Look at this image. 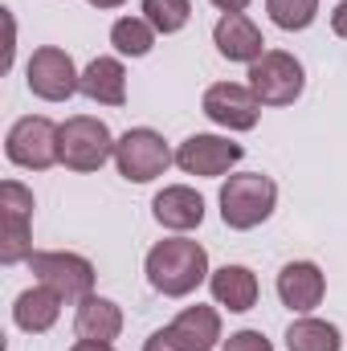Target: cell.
<instances>
[{
  "mask_svg": "<svg viewBox=\"0 0 347 351\" xmlns=\"http://www.w3.org/2000/svg\"><path fill=\"white\" fill-rule=\"evenodd\" d=\"M204 278H208V250H204L200 241L168 237V241L152 245V254H147V282H152L160 294L184 298V294H192Z\"/></svg>",
  "mask_w": 347,
  "mask_h": 351,
  "instance_id": "obj_1",
  "label": "cell"
},
{
  "mask_svg": "<svg viewBox=\"0 0 347 351\" xmlns=\"http://www.w3.org/2000/svg\"><path fill=\"white\" fill-rule=\"evenodd\" d=\"M278 204V184L261 172L229 176L221 184V221L229 229H258Z\"/></svg>",
  "mask_w": 347,
  "mask_h": 351,
  "instance_id": "obj_2",
  "label": "cell"
},
{
  "mask_svg": "<svg viewBox=\"0 0 347 351\" xmlns=\"http://www.w3.org/2000/svg\"><path fill=\"white\" fill-rule=\"evenodd\" d=\"M62 127L45 114H25L8 127V139H4V156L16 164V168H29V172H45L53 164H62Z\"/></svg>",
  "mask_w": 347,
  "mask_h": 351,
  "instance_id": "obj_3",
  "label": "cell"
},
{
  "mask_svg": "<svg viewBox=\"0 0 347 351\" xmlns=\"http://www.w3.org/2000/svg\"><path fill=\"white\" fill-rule=\"evenodd\" d=\"M115 143L110 127L94 114H74L62 123V164L70 172H98L106 160H115Z\"/></svg>",
  "mask_w": 347,
  "mask_h": 351,
  "instance_id": "obj_4",
  "label": "cell"
},
{
  "mask_svg": "<svg viewBox=\"0 0 347 351\" xmlns=\"http://www.w3.org/2000/svg\"><path fill=\"white\" fill-rule=\"evenodd\" d=\"M307 86L302 62L286 49H265L258 62L250 66V90L258 94L261 106H290Z\"/></svg>",
  "mask_w": 347,
  "mask_h": 351,
  "instance_id": "obj_5",
  "label": "cell"
},
{
  "mask_svg": "<svg viewBox=\"0 0 347 351\" xmlns=\"http://www.w3.org/2000/svg\"><path fill=\"white\" fill-rule=\"evenodd\" d=\"M172 160L176 156L168 152L164 135L152 131V127H135V131H127L115 143V168H119L123 180H131V184H147V180L164 176Z\"/></svg>",
  "mask_w": 347,
  "mask_h": 351,
  "instance_id": "obj_6",
  "label": "cell"
},
{
  "mask_svg": "<svg viewBox=\"0 0 347 351\" xmlns=\"http://www.w3.org/2000/svg\"><path fill=\"white\" fill-rule=\"evenodd\" d=\"M29 269L37 274L41 286H49L53 294H62L66 302H82L94 294V265L82 258V254H33L29 258Z\"/></svg>",
  "mask_w": 347,
  "mask_h": 351,
  "instance_id": "obj_7",
  "label": "cell"
},
{
  "mask_svg": "<svg viewBox=\"0 0 347 351\" xmlns=\"http://www.w3.org/2000/svg\"><path fill=\"white\" fill-rule=\"evenodd\" d=\"M25 82H29V90H33L37 98H45V102H66V98L78 90L82 74L74 70V58H70L66 49L45 45V49H37V53L29 58Z\"/></svg>",
  "mask_w": 347,
  "mask_h": 351,
  "instance_id": "obj_8",
  "label": "cell"
},
{
  "mask_svg": "<svg viewBox=\"0 0 347 351\" xmlns=\"http://www.w3.org/2000/svg\"><path fill=\"white\" fill-rule=\"evenodd\" d=\"M204 114L225 127V131H254L261 119V102L250 86H237V82H217V86L204 90Z\"/></svg>",
  "mask_w": 347,
  "mask_h": 351,
  "instance_id": "obj_9",
  "label": "cell"
},
{
  "mask_svg": "<svg viewBox=\"0 0 347 351\" xmlns=\"http://www.w3.org/2000/svg\"><path fill=\"white\" fill-rule=\"evenodd\" d=\"M241 156H246V147L233 143V139H221V135H188L180 143V152H176V164L188 176L213 180V176H225Z\"/></svg>",
  "mask_w": 347,
  "mask_h": 351,
  "instance_id": "obj_10",
  "label": "cell"
},
{
  "mask_svg": "<svg viewBox=\"0 0 347 351\" xmlns=\"http://www.w3.org/2000/svg\"><path fill=\"white\" fill-rule=\"evenodd\" d=\"M327 294V278L315 262H286L278 274V298L294 311V315H307L323 302Z\"/></svg>",
  "mask_w": 347,
  "mask_h": 351,
  "instance_id": "obj_11",
  "label": "cell"
},
{
  "mask_svg": "<svg viewBox=\"0 0 347 351\" xmlns=\"http://www.w3.org/2000/svg\"><path fill=\"white\" fill-rule=\"evenodd\" d=\"M213 41H217V49H221V58L246 62V66H254L261 53H265L261 29L246 16V12H225V16L217 21V29H213Z\"/></svg>",
  "mask_w": 347,
  "mask_h": 351,
  "instance_id": "obj_12",
  "label": "cell"
},
{
  "mask_svg": "<svg viewBox=\"0 0 347 351\" xmlns=\"http://www.w3.org/2000/svg\"><path fill=\"white\" fill-rule=\"evenodd\" d=\"M152 213H156V221H160L164 229L188 233V229H196V225L204 221V200H200V192L188 188V184H168L164 192H156Z\"/></svg>",
  "mask_w": 347,
  "mask_h": 351,
  "instance_id": "obj_13",
  "label": "cell"
},
{
  "mask_svg": "<svg viewBox=\"0 0 347 351\" xmlns=\"http://www.w3.org/2000/svg\"><path fill=\"white\" fill-rule=\"evenodd\" d=\"M168 335L184 351H213L217 339H221V315L213 306H200L196 302V306L180 311L172 323H168Z\"/></svg>",
  "mask_w": 347,
  "mask_h": 351,
  "instance_id": "obj_14",
  "label": "cell"
},
{
  "mask_svg": "<svg viewBox=\"0 0 347 351\" xmlns=\"http://www.w3.org/2000/svg\"><path fill=\"white\" fill-rule=\"evenodd\" d=\"M62 294H53L49 286H33V290H21L16 294V302H12V323L21 327V331H29V335H41V331H49L53 323H58V315H62Z\"/></svg>",
  "mask_w": 347,
  "mask_h": 351,
  "instance_id": "obj_15",
  "label": "cell"
},
{
  "mask_svg": "<svg viewBox=\"0 0 347 351\" xmlns=\"http://www.w3.org/2000/svg\"><path fill=\"white\" fill-rule=\"evenodd\" d=\"M78 90L98 106H123L127 102V70H123V62L119 58H94L82 70Z\"/></svg>",
  "mask_w": 347,
  "mask_h": 351,
  "instance_id": "obj_16",
  "label": "cell"
},
{
  "mask_svg": "<svg viewBox=\"0 0 347 351\" xmlns=\"http://www.w3.org/2000/svg\"><path fill=\"white\" fill-rule=\"evenodd\" d=\"M208 286H213L217 306H229V311H237V315L258 306V278H254V269H246V265H221V269L208 278Z\"/></svg>",
  "mask_w": 347,
  "mask_h": 351,
  "instance_id": "obj_17",
  "label": "cell"
},
{
  "mask_svg": "<svg viewBox=\"0 0 347 351\" xmlns=\"http://www.w3.org/2000/svg\"><path fill=\"white\" fill-rule=\"evenodd\" d=\"M74 331H78V339H98V343H110V339H119V331H123V311H119L110 298L90 294V298H82V302H78Z\"/></svg>",
  "mask_w": 347,
  "mask_h": 351,
  "instance_id": "obj_18",
  "label": "cell"
},
{
  "mask_svg": "<svg viewBox=\"0 0 347 351\" xmlns=\"http://www.w3.org/2000/svg\"><path fill=\"white\" fill-rule=\"evenodd\" d=\"M286 348L290 351H339V327L335 323H323V319H294L290 331H286Z\"/></svg>",
  "mask_w": 347,
  "mask_h": 351,
  "instance_id": "obj_19",
  "label": "cell"
},
{
  "mask_svg": "<svg viewBox=\"0 0 347 351\" xmlns=\"http://www.w3.org/2000/svg\"><path fill=\"white\" fill-rule=\"evenodd\" d=\"M33 258V241H29V213H12L0 208V262L16 265Z\"/></svg>",
  "mask_w": 347,
  "mask_h": 351,
  "instance_id": "obj_20",
  "label": "cell"
},
{
  "mask_svg": "<svg viewBox=\"0 0 347 351\" xmlns=\"http://www.w3.org/2000/svg\"><path fill=\"white\" fill-rule=\"evenodd\" d=\"M110 45L127 58H143L156 45V29L147 25V16H123L110 25Z\"/></svg>",
  "mask_w": 347,
  "mask_h": 351,
  "instance_id": "obj_21",
  "label": "cell"
},
{
  "mask_svg": "<svg viewBox=\"0 0 347 351\" xmlns=\"http://www.w3.org/2000/svg\"><path fill=\"white\" fill-rule=\"evenodd\" d=\"M143 16L156 33H180L192 16L188 0H143Z\"/></svg>",
  "mask_w": 347,
  "mask_h": 351,
  "instance_id": "obj_22",
  "label": "cell"
},
{
  "mask_svg": "<svg viewBox=\"0 0 347 351\" xmlns=\"http://www.w3.org/2000/svg\"><path fill=\"white\" fill-rule=\"evenodd\" d=\"M265 8H270V21H274L278 29L294 33V29H307V25L315 21L319 0H265Z\"/></svg>",
  "mask_w": 347,
  "mask_h": 351,
  "instance_id": "obj_23",
  "label": "cell"
},
{
  "mask_svg": "<svg viewBox=\"0 0 347 351\" xmlns=\"http://www.w3.org/2000/svg\"><path fill=\"white\" fill-rule=\"evenodd\" d=\"M0 208H12V213H33V192L16 180H4L0 184Z\"/></svg>",
  "mask_w": 347,
  "mask_h": 351,
  "instance_id": "obj_24",
  "label": "cell"
},
{
  "mask_svg": "<svg viewBox=\"0 0 347 351\" xmlns=\"http://www.w3.org/2000/svg\"><path fill=\"white\" fill-rule=\"evenodd\" d=\"M225 351H274V343L261 331H233L225 339Z\"/></svg>",
  "mask_w": 347,
  "mask_h": 351,
  "instance_id": "obj_25",
  "label": "cell"
},
{
  "mask_svg": "<svg viewBox=\"0 0 347 351\" xmlns=\"http://www.w3.org/2000/svg\"><path fill=\"white\" fill-rule=\"evenodd\" d=\"M143 351H184V348L176 343L172 335H168V327H164V331H156V335H152V339L143 343Z\"/></svg>",
  "mask_w": 347,
  "mask_h": 351,
  "instance_id": "obj_26",
  "label": "cell"
},
{
  "mask_svg": "<svg viewBox=\"0 0 347 351\" xmlns=\"http://www.w3.org/2000/svg\"><path fill=\"white\" fill-rule=\"evenodd\" d=\"M331 29H335V37H347V0H339V8L331 12Z\"/></svg>",
  "mask_w": 347,
  "mask_h": 351,
  "instance_id": "obj_27",
  "label": "cell"
},
{
  "mask_svg": "<svg viewBox=\"0 0 347 351\" xmlns=\"http://www.w3.org/2000/svg\"><path fill=\"white\" fill-rule=\"evenodd\" d=\"M70 351H115L110 343H98V339H78Z\"/></svg>",
  "mask_w": 347,
  "mask_h": 351,
  "instance_id": "obj_28",
  "label": "cell"
},
{
  "mask_svg": "<svg viewBox=\"0 0 347 351\" xmlns=\"http://www.w3.org/2000/svg\"><path fill=\"white\" fill-rule=\"evenodd\" d=\"M213 4H217L221 12H241V8H246L250 0H213Z\"/></svg>",
  "mask_w": 347,
  "mask_h": 351,
  "instance_id": "obj_29",
  "label": "cell"
},
{
  "mask_svg": "<svg viewBox=\"0 0 347 351\" xmlns=\"http://www.w3.org/2000/svg\"><path fill=\"white\" fill-rule=\"evenodd\" d=\"M90 4H94V8H119L123 0H90Z\"/></svg>",
  "mask_w": 347,
  "mask_h": 351,
  "instance_id": "obj_30",
  "label": "cell"
}]
</instances>
